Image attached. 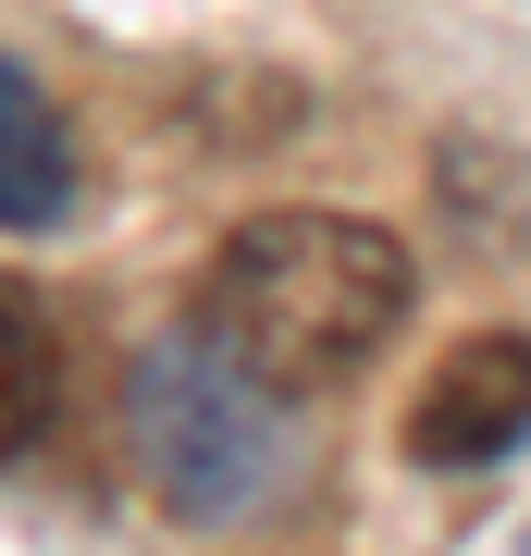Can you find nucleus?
Segmentation results:
<instances>
[{"mask_svg":"<svg viewBox=\"0 0 531 556\" xmlns=\"http://www.w3.org/2000/svg\"><path fill=\"white\" fill-rule=\"evenodd\" d=\"M395 321H408V248L358 211H248L198 285V334L273 396H321L371 371Z\"/></svg>","mask_w":531,"mask_h":556,"instance_id":"nucleus-1","label":"nucleus"},{"mask_svg":"<svg viewBox=\"0 0 531 556\" xmlns=\"http://www.w3.org/2000/svg\"><path fill=\"white\" fill-rule=\"evenodd\" d=\"M124 445H137L149 495L198 519V532H236L285 495L296 470V433H285V396L260 371H236L211 334H161L137 371H124Z\"/></svg>","mask_w":531,"mask_h":556,"instance_id":"nucleus-2","label":"nucleus"},{"mask_svg":"<svg viewBox=\"0 0 531 556\" xmlns=\"http://www.w3.org/2000/svg\"><path fill=\"white\" fill-rule=\"evenodd\" d=\"M519 433H531V334H457L408 408V457L420 470H482Z\"/></svg>","mask_w":531,"mask_h":556,"instance_id":"nucleus-3","label":"nucleus"},{"mask_svg":"<svg viewBox=\"0 0 531 556\" xmlns=\"http://www.w3.org/2000/svg\"><path fill=\"white\" fill-rule=\"evenodd\" d=\"M62 199H75V137H62L50 87L25 62H0V236L62 223Z\"/></svg>","mask_w":531,"mask_h":556,"instance_id":"nucleus-4","label":"nucleus"},{"mask_svg":"<svg viewBox=\"0 0 531 556\" xmlns=\"http://www.w3.org/2000/svg\"><path fill=\"white\" fill-rule=\"evenodd\" d=\"M50 408H62V334H50V309L0 273V457L38 445Z\"/></svg>","mask_w":531,"mask_h":556,"instance_id":"nucleus-5","label":"nucleus"}]
</instances>
